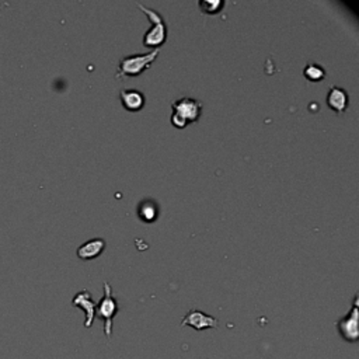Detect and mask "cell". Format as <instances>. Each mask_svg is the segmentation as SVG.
Listing matches in <instances>:
<instances>
[{
    "instance_id": "6da1fadb",
    "label": "cell",
    "mask_w": 359,
    "mask_h": 359,
    "mask_svg": "<svg viewBox=\"0 0 359 359\" xmlns=\"http://www.w3.org/2000/svg\"><path fill=\"white\" fill-rule=\"evenodd\" d=\"M103 288H104V295L100 302L96 303V316L104 321V334L107 335V338H110L112 334V321L117 313L120 311V306L107 281L103 283Z\"/></svg>"
},
{
    "instance_id": "7a4b0ae2",
    "label": "cell",
    "mask_w": 359,
    "mask_h": 359,
    "mask_svg": "<svg viewBox=\"0 0 359 359\" xmlns=\"http://www.w3.org/2000/svg\"><path fill=\"white\" fill-rule=\"evenodd\" d=\"M160 50L150 51L148 53H138V55H128L124 56L118 63V72H117V77L121 76H138L145 69H148L152 62L157 58Z\"/></svg>"
},
{
    "instance_id": "3957f363",
    "label": "cell",
    "mask_w": 359,
    "mask_h": 359,
    "mask_svg": "<svg viewBox=\"0 0 359 359\" xmlns=\"http://www.w3.org/2000/svg\"><path fill=\"white\" fill-rule=\"evenodd\" d=\"M136 6L139 7L140 10L143 11L148 17L150 19V21L153 23L152 27L149 30L146 31L145 37H143V44L145 47H157L159 48L160 45L166 41V32H167V28H166V23L163 20V17L160 16L159 13L150 7H146L145 4L142 3H136Z\"/></svg>"
},
{
    "instance_id": "277c9868",
    "label": "cell",
    "mask_w": 359,
    "mask_h": 359,
    "mask_svg": "<svg viewBox=\"0 0 359 359\" xmlns=\"http://www.w3.org/2000/svg\"><path fill=\"white\" fill-rule=\"evenodd\" d=\"M358 319H359V309H358V295H355L352 309L348 313L341 317L335 323V327L338 330L339 335L345 339L347 342H357L359 338V329H358Z\"/></svg>"
},
{
    "instance_id": "5b68a950",
    "label": "cell",
    "mask_w": 359,
    "mask_h": 359,
    "mask_svg": "<svg viewBox=\"0 0 359 359\" xmlns=\"http://www.w3.org/2000/svg\"><path fill=\"white\" fill-rule=\"evenodd\" d=\"M171 108L173 112H176L181 118L188 122H195L200 120L201 114H202V104L201 101L192 97H181L171 103Z\"/></svg>"
},
{
    "instance_id": "8992f818",
    "label": "cell",
    "mask_w": 359,
    "mask_h": 359,
    "mask_svg": "<svg viewBox=\"0 0 359 359\" xmlns=\"http://www.w3.org/2000/svg\"><path fill=\"white\" fill-rule=\"evenodd\" d=\"M185 326H190L197 331H202V330L208 329H218L219 321H218V319L212 317V316L201 311V310L191 309L181 320V327H185Z\"/></svg>"
},
{
    "instance_id": "52a82bcc",
    "label": "cell",
    "mask_w": 359,
    "mask_h": 359,
    "mask_svg": "<svg viewBox=\"0 0 359 359\" xmlns=\"http://www.w3.org/2000/svg\"><path fill=\"white\" fill-rule=\"evenodd\" d=\"M72 305L75 308H80L84 310L86 313V320H84V327L90 329L93 326V321L96 317V303L91 298V293L89 290H80L79 293L75 295V298L72 300Z\"/></svg>"
},
{
    "instance_id": "ba28073f",
    "label": "cell",
    "mask_w": 359,
    "mask_h": 359,
    "mask_svg": "<svg viewBox=\"0 0 359 359\" xmlns=\"http://www.w3.org/2000/svg\"><path fill=\"white\" fill-rule=\"evenodd\" d=\"M120 100L127 110L138 111L145 104V96L136 89H122L120 91Z\"/></svg>"
},
{
    "instance_id": "9c48e42d",
    "label": "cell",
    "mask_w": 359,
    "mask_h": 359,
    "mask_svg": "<svg viewBox=\"0 0 359 359\" xmlns=\"http://www.w3.org/2000/svg\"><path fill=\"white\" fill-rule=\"evenodd\" d=\"M327 104L337 112H342L348 107V94L347 91L338 87V86H331L327 94Z\"/></svg>"
},
{
    "instance_id": "30bf717a",
    "label": "cell",
    "mask_w": 359,
    "mask_h": 359,
    "mask_svg": "<svg viewBox=\"0 0 359 359\" xmlns=\"http://www.w3.org/2000/svg\"><path fill=\"white\" fill-rule=\"evenodd\" d=\"M105 249V241L103 239H91L83 243L77 249V256L81 259H91L96 258L100 253H103Z\"/></svg>"
},
{
    "instance_id": "8fae6325",
    "label": "cell",
    "mask_w": 359,
    "mask_h": 359,
    "mask_svg": "<svg viewBox=\"0 0 359 359\" xmlns=\"http://www.w3.org/2000/svg\"><path fill=\"white\" fill-rule=\"evenodd\" d=\"M138 213H139V218L145 222H152V220L156 219L157 213H159V208L157 205L154 204V201L145 200L142 201L138 206Z\"/></svg>"
},
{
    "instance_id": "7c38bea8",
    "label": "cell",
    "mask_w": 359,
    "mask_h": 359,
    "mask_svg": "<svg viewBox=\"0 0 359 359\" xmlns=\"http://www.w3.org/2000/svg\"><path fill=\"white\" fill-rule=\"evenodd\" d=\"M303 73L309 80H321L326 76V70L317 63H308Z\"/></svg>"
},
{
    "instance_id": "4fadbf2b",
    "label": "cell",
    "mask_w": 359,
    "mask_h": 359,
    "mask_svg": "<svg viewBox=\"0 0 359 359\" xmlns=\"http://www.w3.org/2000/svg\"><path fill=\"white\" fill-rule=\"evenodd\" d=\"M200 6L205 13H218L219 9L223 6V1L215 0V1H200Z\"/></svg>"
}]
</instances>
